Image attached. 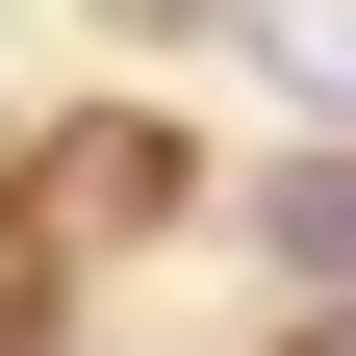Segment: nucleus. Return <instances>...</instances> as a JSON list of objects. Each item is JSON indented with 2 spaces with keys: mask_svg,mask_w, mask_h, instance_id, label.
<instances>
[{
  "mask_svg": "<svg viewBox=\"0 0 356 356\" xmlns=\"http://www.w3.org/2000/svg\"><path fill=\"white\" fill-rule=\"evenodd\" d=\"M280 254H305V280H356V178H280Z\"/></svg>",
  "mask_w": 356,
  "mask_h": 356,
  "instance_id": "f257e3e1",
  "label": "nucleus"
}]
</instances>
